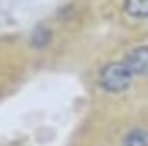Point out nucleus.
Instances as JSON below:
<instances>
[{
	"mask_svg": "<svg viewBox=\"0 0 148 146\" xmlns=\"http://www.w3.org/2000/svg\"><path fill=\"white\" fill-rule=\"evenodd\" d=\"M134 78H132L130 70L127 69L121 60L105 63L99 69L98 74V85L103 92L110 94V96H121L127 94L132 87H134Z\"/></svg>",
	"mask_w": 148,
	"mask_h": 146,
	"instance_id": "1",
	"label": "nucleus"
},
{
	"mask_svg": "<svg viewBox=\"0 0 148 146\" xmlns=\"http://www.w3.org/2000/svg\"><path fill=\"white\" fill-rule=\"evenodd\" d=\"M121 61L127 65L134 81L148 79V45L132 47L127 54L121 58Z\"/></svg>",
	"mask_w": 148,
	"mask_h": 146,
	"instance_id": "2",
	"label": "nucleus"
},
{
	"mask_svg": "<svg viewBox=\"0 0 148 146\" xmlns=\"http://www.w3.org/2000/svg\"><path fill=\"white\" fill-rule=\"evenodd\" d=\"M123 7L132 18H148V0H125Z\"/></svg>",
	"mask_w": 148,
	"mask_h": 146,
	"instance_id": "3",
	"label": "nucleus"
},
{
	"mask_svg": "<svg viewBox=\"0 0 148 146\" xmlns=\"http://www.w3.org/2000/svg\"><path fill=\"white\" fill-rule=\"evenodd\" d=\"M49 38H51V33L49 31H45V29H38L34 34H33V40H31V43L34 47H38V49H42L45 43L49 42Z\"/></svg>",
	"mask_w": 148,
	"mask_h": 146,
	"instance_id": "4",
	"label": "nucleus"
}]
</instances>
